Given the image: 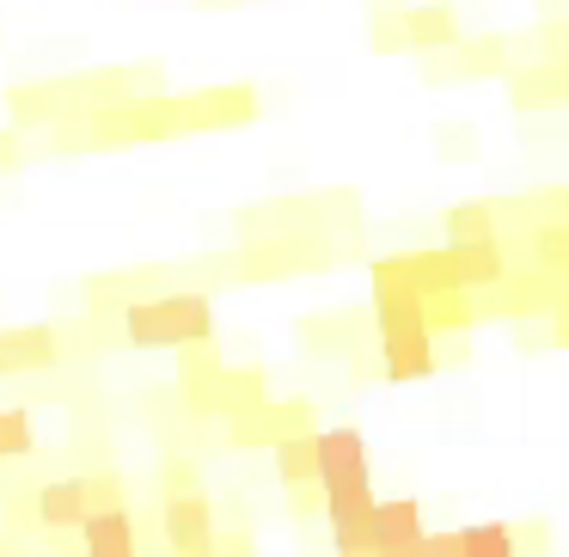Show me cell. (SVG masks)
<instances>
[{
	"label": "cell",
	"instance_id": "f1b7e54d",
	"mask_svg": "<svg viewBox=\"0 0 569 557\" xmlns=\"http://www.w3.org/2000/svg\"><path fill=\"white\" fill-rule=\"evenodd\" d=\"M197 7H227V0H197Z\"/></svg>",
	"mask_w": 569,
	"mask_h": 557
},
{
	"label": "cell",
	"instance_id": "d6986e66",
	"mask_svg": "<svg viewBox=\"0 0 569 557\" xmlns=\"http://www.w3.org/2000/svg\"><path fill=\"white\" fill-rule=\"evenodd\" d=\"M532 246H539V270L545 276H563L569 270V221L532 227Z\"/></svg>",
	"mask_w": 569,
	"mask_h": 557
},
{
	"label": "cell",
	"instance_id": "2e32d148",
	"mask_svg": "<svg viewBox=\"0 0 569 557\" xmlns=\"http://www.w3.org/2000/svg\"><path fill=\"white\" fill-rule=\"evenodd\" d=\"M319 496H325V520H331V527L368 520V508L380 503V496H373V478H361V484H337V490H319Z\"/></svg>",
	"mask_w": 569,
	"mask_h": 557
},
{
	"label": "cell",
	"instance_id": "7a4b0ae2",
	"mask_svg": "<svg viewBox=\"0 0 569 557\" xmlns=\"http://www.w3.org/2000/svg\"><path fill=\"white\" fill-rule=\"evenodd\" d=\"M361 478H373L361 429H312V490H337V484Z\"/></svg>",
	"mask_w": 569,
	"mask_h": 557
},
{
	"label": "cell",
	"instance_id": "8992f818",
	"mask_svg": "<svg viewBox=\"0 0 569 557\" xmlns=\"http://www.w3.org/2000/svg\"><path fill=\"white\" fill-rule=\"evenodd\" d=\"M508 92H515L520 111H557L569 99V68L563 62H527V68H508Z\"/></svg>",
	"mask_w": 569,
	"mask_h": 557
},
{
	"label": "cell",
	"instance_id": "e0dca14e",
	"mask_svg": "<svg viewBox=\"0 0 569 557\" xmlns=\"http://www.w3.org/2000/svg\"><path fill=\"white\" fill-rule=\"evenodd\" d=\"M459 557H520L515 551V533L502 520H478V527H459Z\"/></svg>",
	"mask_w": 569,
	"mask_h": 557
},
{
	"label": "cell",
	"instance_id": "5bb4252c",
	"mask_svg": "<svg viewBox=\"0 0 569 557\" xmlns=\"http://www.w3.org/2000/svg\"><path fill=\"white\" fill-rule=\"evenodd\" d=\"M38 520H43L50 533L80 527V520H87V484H80V478H56V484H43V490H38Z\"/></svg>",
	"mask_w": 569,
	"mask_h": 557
},
{
	"label": "cell",
	"instance_id": "30bf717a",
	"mask_svg": "<svg viewBox=\"0 0 569 557\" xmlns=\"http://www.w3.org/2000/svg\"><path fill=\"white\" fill-rule=\"evenodd\" d=\"M386 349V380H429L441 361H435V331H398V337H380Z\"/></svg>",
	"mask_w": 569,
	"mask_h": 557
},
{
	"label": "cell",
	"instance_id": "7c38bea8",
	"mask_svg": "<svg viewBox=\"0 0 569 557\" xmlns=\"http://www.w3.org/2000/svg\"><path fill=\"white\" fill-rule=\"evenodd\" d=\"M508 50H515V43L490 31V38H459L447 56H453V74L459 80H496V74L515 68V56H508Z\"/></svg>",
	"mask_w": 569,
	"mask_h": 557
},
{
	"label": "cell",
	"instance_id": "4fadbf2b",
	"mask_svg": "<svg viewBox=\"0 0 569 557\" xmlns=\"http://www.w3.org/2000/svg\"><path fill=\"white\" fill-rule=\"evenodd\" d=\"M7 117H13V129L26 136V129H50L56 117H62V92H56V80H19V87H7Z\"/></svg>",
	"mask_w": 569,
	"mask_h": 557
},
{
	"label": "cell",
	"instance_id": "277c9868",
	"mask_svg": "<svg viewBox=\"0 0 569 557\" xmlns=\"http://www.w3.org/2000/svg\"><path fill=\"white\" fill-rule=\"evenodd\" d=\"M160 527H166L172 557H214V508L202 503V490L197 496H166Z\"/></svg>",
	"mask_w": 569,
	"mask_h": 557
},
{
	"label": "cell",
	"instance_id": "d4e9b609",
	"mask_svg": "<svg viewBox=\"0 0 569 557\" xmlns=\"http://www.w3.org/2000/svg\"><path fill=\"white\" fill-rule=\"evenodd\" d=\"M166 496H197V466H190V459L166 466Z\"/></svg>",
	"mask_w": 569,
	"mask_h": 557
},
{
	"label": "cell",
	"instance_id": "cb8c5ba5",
	"mask_svg": "<svg viewBox=\"0 0 569 557\" xmlns=\"http://www.w3.org/2000/svg\"><path fill=\"white\" fill-rule=\"evenodd\" d=\"M19 166H26V136L19 129H0V178L19 172Z\"/></svg>",
	"mask_w": 569,
	"mask_h": 557
},
{
	"label": "cell",
	"instance_id": "484cf974",
	"mask_svg": "<svg viewBox=\"0 0 569 557\" xmlns=\"http://www.w3.org/2000/svg\"><path fill=\"white\" fill-rule=\"evenodd\" d=\"M417 557H459V539H453V533H422Z\"/></svg>",
	"mask_w": 569,
	"mask_h": 557
},
{
	"label": "cell",
	"instance_id": "f546056e",
	"mask_svg": "<svg viewBox=\"0 0 569 557\" xmlns=\"http://www.w3.org/2000/svg\"><path fill=\"white\" fill-rule=\"evenodd\" d=\"M349 557H380V551H349Z\"/></svg>",
	"mask_w": 569,
	"mask_h": 557
},
{
	"label": "cell",
	"instance_id": "603a6c76",
	"mask_svg": "<svg viewBox=\"0 0 569 557\" xmlns=\"http://www.w3.org/2000/svg\"><path fill=\"white\" fill-rule=\"evenodd\" d=\"M80 484H87V515L92 508H123V490L111 478H80Z\"/></svg>",
	"mask_w": 569,
	"mask_h": 557
},
{
	"label": "cell",
	"instance_id": "8fae6325",
	"mask_svg": "<svg viewBox=\"0 0 569 557\" xmlns=\"http://www.w3.org/2000/svg\"><path fill=\"white\" fill-rule=\"evenodd\" d=\"M80 539H87V557H136V515L129 508H92L80 520Z\"/></svg>",
	"mask_w": 569,
	"mask_h": 557
},
{
	"label": "cell",
	"instance_id": "3957f363",
	"mask_svg": "<svg viewBox=\"0 0 569 557\" xmlns=\"http://www.w3.org/2000/svg\"><path fill=\"white\" fill-rule=\"evenodd\" d=\"M258 117V92L251 87H209L184 99V129L190 136H214V129H246Z\"/></svg>",
	"mask_w": 569,
	"mask_h": 557
},
{
	"label": "cell",
	"instance_id": "ac0fdd59",
	"mask_svg": "<svg viewBox=\"0 0 569 557\" xmlns=\"http://www.w3.org/2000/svg\"><path fill=\"white\" fill-rule=\"evenodd\" d=\"M276 478H282L288 490H312V435L276 441Z\"/></svg>",
	"mask_w": 569,
	"mask_h": 557
},
{
	"label": "cell",
	"instance_id": "ffe728a7",
	"mask_svg": "<svg viewBox=\"0 0 569 557\" xmlns=\"http://www.w3.org/2000/svg\"><path fill=\"white\" fill-rule=\"evenodd\" d=\"M38 447V422L31 410H0V459H19Z\"/></svg>",
	"mask_w": 569,
	"mask_h": 557
},
{
	"label": "cell",
	"instance_id": "6da1fadb",
	"mask_svg": "<svg viewBox=\"0 0 569 557\" xmlns=\"http://www.w3.org/2000/svg\"><path fill=\"white\" fill-rule=\"evenodd\" d=\"M117 325L136 349H190L214 337V307L209 295H153V300H129L117 312Z\"/></svg>",
	"mask_w": 569,
	"mask_h": 557
},
{
	"label": "cell",
	"instance_id": "7402d4cb",
	"mask_svg": "<svg viewBox=\"0 0 569 557\" xmlns=\"http://www.w3.org/2000/svg\"><path fill=\"white\" fill-rule=\"evenodd\" d=\"M539 43H545V56H539V62H563V56H569V26H563V19H545Z\"/></svg>",
	"mask_w": 569,
	"mask_h": 557
},
{
	"label": "cell",
	"instance_id": "ba28073f",
	"mask_svg": "<svg viewBox=\"0 0 569 557\" xmlns=\"http://www.w3.org/2000/svg\"><path fill=\"white\" fill-rule=\"evenodd\" d=\"M422 503L417 496H392V503H373L368 508V539H373V551H392V545H410V539H422Z\"/></svg>",
	"mask_w": 569,
	"mask_h": 557
},
{
	"label": "cell",
	"instance_id": "83f0119b",
	"mask_svg": "<svg viewBox=\"0 0 569 557\" xmlns=\"http://www.w3.org/2000/svg\"><path fill=\"white\" fill-rule=\"evenodd\" d=\"M405 0H368V13H398Z\"/></svg>",
	"mask_w": 569,
	"mask_h": 557
},
{
	"label": "cell",
	"instance_id": "52a82bcc",
	"mask_svg": "<svg viewBox=\"0 0 569 557\" xmlns=\"http://www.w3.org/2000/svg\"><path fill=\"white\" fill-rule=\"evenodd\" d=\"M447 251V276H453V295H483L508 276V258H502V239L496 246H441Z\"/></svg>",
	"mask_w": 569,
	"mask_h": 557
},
{
	"label": "cell",
	"instance_id": "44dd1931",
	"mask_svg": "<svg viewBox=\"0 0 569 557\" xmlns=\"http://www.w3.org/2000/svg\"><path fill=\"white\" fill-rule=\"evenodd\" d=\"M368 43H373V56H405V26H398V13H368Z\"/></svg>",
	"mask_w": 569,
	"mask_h": 557
},
{
	"label": "cell",
	"instance_id": "9c48e42d",
	"mask_svg": "<svg viewBox=\"0 0 569 557\" xmlns=\"http://www.w3.org/2000/svg\"><path fill=\"white\" fill-rule=\"evenodd\" d=\"M62 356L50 325H26V331H0V380L7 374H31V368H50Z\"/></svg>",
	"mask_w": 569,
	"mask_h": 557
},
{
	"label": "cell",
	"instance_id": "9a60e30c",
	"mask_svg": "<svg viewBox=\"0 0 569 557\" xmlns=\"http://www.w3.org/2000/svg\"><path fill=\"white\" fill-rule=\"evenodd\" d=\"M496 209L490 202H453L447 209V246H496Z\"/></svg>",
	"mask_w": 569,
	"mask_h": 557
},
{
	"label": "cell",
	"instance_id": "4316f807",
	"mask_svg": "<svg viewBox=\"0 0 569 557\" xmlns=\"http://www.w3.org/2000/svg\"><path fill=\"white\" fill-rule=\"evenodd\" d=\"M221 557H251V545H246V539H227V545H221Z\"/></svg>",
	"mask_w": 569,
	"mask_h": 557
},
{
	"label": "cell",
	"instance_id": "5b68a950",
	"mask_svg": "<svg viewBox=\"0 0 569 557\" xmlns=\"http://www.w3.org/2000/svg\"><path fill=\"white\" fill-rule=\"evenodd\" d=\"M398 26H405V50H417V56H447L459 43V13L447 7V0L398 7Z\"/></svg>",
	"mask_w": 569,
	"mask_h": 557
}]
</instances>
